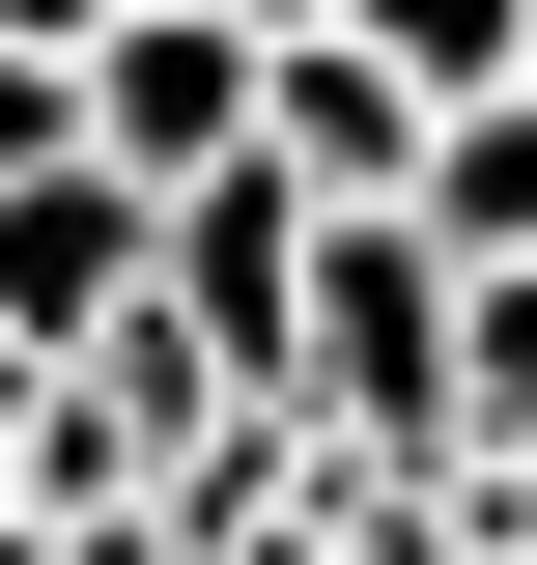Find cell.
I'll use <instances>...</instances> for the list:
<instances>
[{"label":"cell","mask_w":537,"mask_h":565,"mask_svg":"<svg viewBox=\"0 0 537 565\" xmlns=\"http://www.w3.org/2000/svg\"><path fill=\"white\" fill-rule=\"evenodd\" d=\"M397 226H424V282H537V85H453V114H424Z\"/></svg>","instance_id":"obj_4"},{"label":"cell","mask_w":537,"mask_h":565,"mask_svg":"<svg viewBox=\"0 0 537 565\" xmlns=\"http://www.w3.org/2000/svg\"><path fill=\"white\" fill-rule=\"evenodd\" d=\"M114 311H141V199L85 170V141H29V170H0V396H57Z\"/></svg>","instance_id":"obj_3"},{"label":"cell","mask_w":537,"mask_h":565,"mask_svg":"<svg viewBox=\"0 0 537 565\" xmlns=\"http://www.w3.org/2000/svg\"><path fill=\"white\" fill-rule=\"evenodd\" d=\"M85 29H114V0H0V57H29V85H57V57H85Z\"/></svg>","instance_id":"obj_7"},{"label":"cell","mask_w":537,"mask_h":565,"mask_svg":"<svg viewBox=\"0 0 537 565\" xmlns=\"http://www.w3.org/2000/svg\"><path fill=\"white\" fill-rule=\"evenodd\" d=\"M57 141L114 170V199H199V170H255V29H170V0H114L57 57Z\"/></svg>","instance_id":"obj_2"},{"label":"cell","mask_w":537,"mask_h":565,"mask_svg":"<svg viewBox=\"0 0 537 565\" xmlns=\"http://www.w3.org/2000/svg\"><path fill=\"white\" fill-rule=\"evenodd\" d=\"M283 452L453 481V282H424V226H312V282H283Z\"/></svg>","instance_id":"obj_1"},{"label":"cell","mask_w":537,"mask_h":565,"mask_svg":"<svg viewBox=\"0 0 537 565\" xmlns=\"http://www.w3.org/2000/svg\"><path fill=\"white\" fill-rule=\"evenodd\" d=\"M29 141H57V85H29V57H0V170H29Z\"/></svg>","instance_id":"obj_8"},{"label":"cell","mask_w":537,"mask_h":565,"mask_svg":"<svg viewBox=\"0 0 537 565\" xmlns=\"http://www.w3.org/2000/svg\"><path fill=\"white\" fill-rule=\"evenodd\" d=\"M453 481H537V282H453Z\"/></svg>","instance_id":"obj_5"},{"label":"cell","mask_w":537,"mask_h":565,"mask_svg":"<svg viewBox=\"0 0 537 565\" xmlns=\"http://www.w3.org/2000/svg\"><path fill=\"white\" fill-rule=\"evenodd\" d=\"M170 29H312V0H170Z\"/></svg>","instance_id":"obj_9"},{"label":"cell","mask_w":537,"mask_h":565,"mask_svg":"<svg viewBox=\"0 0 537 565\" xmlns=\"http://www.w3.org/2000/svg\"><path fill=\"white\" fill-rule=\"evenodd\" d=\"M312 29H339V57H397L424 114H453V85H509V57H537V0H312Z\"/></svg>","instance_id":"obj_6"}]
</instances>
